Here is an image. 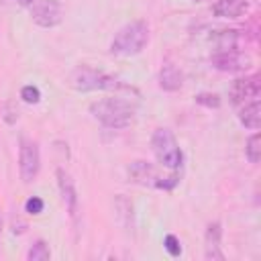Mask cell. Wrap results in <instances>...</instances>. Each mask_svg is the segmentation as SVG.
I'll return each instance as SVG.
<instances>
[{
  "label": "cell",
  "instance_id": "6da1fadb",
  "mask_svg": "<svg viewBox=\"0 0 261 261\" xmlns=\"http://www.w3.org/2000/svg\"><path fill=\"white\" fill-rule=\"evenodd\" d=\"M135 104L122 98H102L90 104V114L106 128H124L135 120Z\"/></svg>",
  "mask_w": 261,
  "mask_h": 261
},
{
  "label": "cell",
  "instance_id": "7a4b0ae2",
  "mask_svg": "<svg viewBox=\"0 0 261 261\" xmlns=\"http://www.w3.org/2000/svg\"><path fill=\"white\" fill-rule=\"evenodd\" d=\"M149 43V24L145 20H133L118 29L110 43V53L130 57L139 55Z\"/></svg>",
  "mask_w": 261,
  "mask_h": 261
},
{
  "label": "cell",
  "instance_id": "3957f363",
  "mask_svg": "<svg viewBox=\"0 0 261 261\" xmlns=\"http://www.w3.org/2000/svg\"><path fill=\"white\" fill-rule=\"evenodd\" d=\"M69 86L77 92H96V90H102V92H116V90H124L126 86L114 77V75H108L100 69H94L90 65H80L71 71L69 75Z\"/></svg>",
  "mask_w": 261,
  "mask_h": 261
},
{
  "label": "cell",
  "instance_id": "277c9868",
  "mask_svg": "<svg viewBox=\"0 0 261 261\" xmlns=\"http://www.w3.org/2000/svg\"><path fill=\"white\" fill-rule=\"evenodd\" d=\"M151 149H153V155L157 159V163L161 167H167L171 171L179 169L181 163H184V153L175 141V135L165 128V126H159L153 130L151 135Z\"/></svg>",
  "mask_w": 261,
  "mask_h": 261
},
{
  "label": "cell",
  "instance_id": "5b68a950",
  "mask_svg": "<svg viewBox=\"0 0 261 261\" xmlns=\"http://www.w3.org/2000/svg\"><path fill=\"white\" fill-rule=\"evenodd\" d=\"M41 169V153H39V145L35 141L22 139L20 141V149H18V171H20V179L24 184H31Z\"/></svg>",
  "mask_w": 261,
  "mask_h": 261
},
{
  "label": "cell",
  "instance_id": "8992f818",
  "mask_svg": "<svg viewBox=\"0 0 261 261\" xmlns=\"http://www.w3.org/2000/svg\"><path fill=\"white\" fill-rule=\"evenodd\" d=\"M31 18L43 29H53L63 20V6L59 0H35L31 4Z\"/></svg>",
  "mask_w": 261,
  "mask_h": 261
},
{
  "label": "cell",
  "instance_id": "52a82bcc",
  "mask_svg": "<svg viewBox=\"0 0 261 261\" xmlns=\"http://www.w3.org/2000/svg\"><path fill=\"white\" fill-rule=\"evenodd\" d=\"M261 77L257 73L253 75H243V77H237L232 84H230V102L232 106L241 108L243 104L251 102V100H257L259 94H261Z\"/></svg>",
  "mask_w": 261,
  "mask_h": 261
},
{
  "label": "cell",
  "instance_id": "ba28073f",
  "mask_svg": "<svg viewBox=\"0 0 261 261\" xmlns=\"http://www.w3.org/2000/svg\"><path fill=\"white\" fill-rule=\"evenodd\" d=\"M210 61L218 71H228V73H241L253 67V57L245 51H218L212 55Z\"/></svg>",
  "mask_w": 261,
  "mask_h": 261
},
{
  "label": "cell",
  "instance_id": "9c48e42d",
  "mask_svg": "<svg viewBox=\"0 0 261 261\" xmlns=\"http://www.w3.org/2000/svg\"><path fill=\"white\" fill-rule=\"evenodd\" d=\"M126 175L133 184H139V186H149V188H159L163 175L157 173V169L143 161V159H137V161H130L128 167H126Z\"/></svg>",
  "mask_w": 261,
  "mask_h": 261
},
{
  "label": "cell",
  "instance_id": "30bf717a",
  "mask_svg": "<svg viewBox=\"0 0 261 261\" xmlns=\"http://www.w3.org/2000/svg\"><path fill=\"white\" fill-rule=\"evenodd\" d=\"M212 39L218 51H245V45L249 43L247 31L241 29H222Z\"/></svg>",
  "mask_w": 261,
  "mask_h": 261
},
{
  "label": "cell",
  "instance_id": "8fae6325",
  "mask_svg": "<svg viewBox=\"0 0 261 261\" xmlns=\"http://www.w3.org/2000/svg\"><path fill=\"white\" fill-rule=\"evenodd\" d=\"M55 175H57V188H59L61 200H63L69 216H75L77 214V190H75V184H73L71 175L63 167H59L55 171Z\"/></svg>",
  "mask_w": 261,
  "mask_h": 261
},
{
  "label": "cell",
  "instance_id": "7c38bea8",
  "mask_svg": "<svg viewBox=\"0 0 261 261\" xmlns=\"http://www.w3.org/2000/svg\"><path fill=\"white\" fill-rule=\"evenodd\" d=\"M220 237H222V228L220 222H210L206 226V234H204V257L210 261H222L224 253L220 249Z\"/></svg>",
  "mask_w": 261,
  "mask_h": 261
},
{
  "label": "cell",
  "instance_id": "4fadbf2b",
  "mask_svg": "<svg viewBox=\"0 0 261 261\" xmlns=\"http://www.w3.org/2000/svg\"><path fill=\"white\" fill-rule=\"evenodd\" d=\"M249 10L247 0H216L212 4V14L218 18H239Z\"/></svg>",
  "mask_w": 261,
  "mask_h": 261
},
{
  "label": "cell",
  "instance_id": "5bb4252c",
  "mask_svg": "<svg viewBox=\"0 0 261 261\" xmlns=\"http://www.w3.org/2000/svg\"><path fill=\"white\" fill-rule=\"evenodd\" d=\"M239 122L245 126V128H251V130H257L261 126V102L259 98L257 100H251L247 104H243L239 108Z\"/></svg>",
  "mask_w": 261,
  "mask_h": 261
},
{
  "label": "cell",
  "instance_id": "9a60e30c",
  "mask_svg": "<svg viewBox=\"0 0 261 261\" xmlns=\"http://www.w3.org/2000/svg\"><path fill=\"white\" fill-rule=\"evenodd\" d=\"M181 84H184L181 71L175 65L165 63L161 67V71H159V88L165 90V92H177L181 88Z\"/></svg>",
  "mask_w": 261,
  "mask_h": 261
},
{
  "label": "cell",
  "instance_id": "2e32d148",
  "mask_svg": "<svg viewBox=\"0 0 261 261\" xmlns=\"http://www.w3.org/2000/svg\"><path fill=\"white\" fill-rule=\"evenodd\" d=\"M245 155H247L249 163H259V159H261V135H259V133H253V135L247 139Z\"/></svg>",
  "mask_w": 261,
  "mask_h": 261
},
{
  "label": "cell",
  "instance_id": "e0dca14e",
  "mask_svg": "<svg viewBox=\"0 0 261 261\" xmlns=\"http://www.w3.org/2000/svg\"><path fill=\"white\" fill-rule=\"evenodd\" d=\"M27 259L29 261H49L51 259V251H49V245L45 241H35L27 253Z\"/></svg>",
  "mask_w": 261,
  "mask_h": 261
},
{
  "label": "cell",
  "instance_id": "ac0fdd59",
  "mask_svg": "<svg viewBox=\"0 0 261 261\" xmlns=\"http://www.w3.org/2000/svg\"><path fill=\"white\" fill-rule=\"evenodd\" d=\"M194 100H196V104H200L204 108H220V104H222L220 96L214 92H200V94H196Z\"/></svg>",
  "mask_w": 261,
  "mask_h": 261
},
{
  "label": "cell",
  "instance_id": "d6986e66",
  "mask_svg": "<svg viewBox=\"0 0 261 261\" xmlns=\"http://www.w3.org/2000/svg\"><path fill=\"white\" fill-rule=\"evenodd\" d=\"M20 98H22V102H27V104H37V102L41 100V90H39L37 86H33V84L22 86Z\"/></svg>",
  "mask_w": 261,
  "mask_h": 261
},
{
  "label": "cell",
  "instance_id": "ffe728a7",
  "mask_svg": "<svg viewBox=\"0 0 261 261\" xmlns=\"http://www.w3.org/2000/svg\"><path fill=\"white\" fill-rule=\"evenodd\" d=\"M163 247H165V251H167L171 257H179V255H181V245H179V239H177L175 234H167V237L163 239Z\"/></svg>",
  "mask_w": 261,
  "mask_h": 261
},
{
  "label": "cell",
  "instance_id": "44dd1931",
  "mask_svg": "<svg viewBox=\"0 0 261 261\" xmlns=\"http://www.w3.org/2000/svg\"><path fill=\"white\" fill-rule=\"evenodd\" d=\"M43 208H45V202H43L39 196H31V198L24 202V212H27V214L37 216V214L43 212Z\"/></svg>",
  "mask_w": 261,
  "mask_h": 261
},
{
  "label": "cell",
  "instance_id": "7402d4cb",
  "mask_svg": "<svg viewBox=\"0 0 261 261\" xmlns=\"http://www.w3.org/2000/svg\"><path fill=\"white\" fill-rule=\"evenodd\" d=\"M2 118H4L8 124H14V122L18 120V108L14 106V102H10V100L4 102V114H2Z\"/></svg>",
  "mask_w": 261,
  "mask_h": 261
},
{
  "label": "cell",
  "instance_id": "603a6c76",
  "mask_svg": "<svg viewBox=\"0 0 261 261\" xmlns=\"http://www.w3.org/2000/svg\"><path fill=\"white\" fill-rule=\"evenodd\" d=\"M27 230V222L20 218H12V232L14 234H22Z\"/></svg>",
  "mask_w": 261,
  "mask_h": 261
},
{
  "label": "cell",
  "instance_id": "cb8c5ba5",
  "mask_svg": "<svg viewBox=\"0 0 261 261\" xmlns=\"http://www.w3.org/2000/svg\"><path fill=\"white\" fill-rule=\"evenodd\" d=\"M16 4H20V6H24V8H31V4L35 2V0H14Z\"/></svg>",
  "mask_w": 261,
  "mask_h": 261
},
{
  "label": "cell",
  "instance_id": "d4e9b609",
  "mask_svg": "<svg viewBox=\"0 0 261 261\" xmlns=\"http://www.w3.org/2000/svg\"><path fill=\"white\" fill-rule=\"evenodd\" d=\"M0 232H2V216H0Z\"/></svg>",
  "mask_w": 261,
  "mask_h": 261
},
{
  "label": "cell",
  "instance_id": "484cf974",
  "mask_svg": "<svg viewBox=\"0 0 261 261\" xmlns=\"http://www.w3.org/2000/svg\"><path fill=\"white\" fill-rule=\"evenodd\" d=\"M194 2H206V0H194Z\"/></svg>",
  "mask_w": 261,
  "mask_h": 261
},
{
  "label": "cell",
  "instance_id": "4316f807",
  "mask_svg": "<svg viewBox=\"0 0 261 261\" xmlns=\"http://www.w3.org/2000/svg\"><path fill=\"white\" fill-rule=\"evenodd\" d=\"M2 2H4V0H0V6H2Z\"/></svg>",
  "mask_w": 261,
  "mask_h": 261
}]
</instances>
